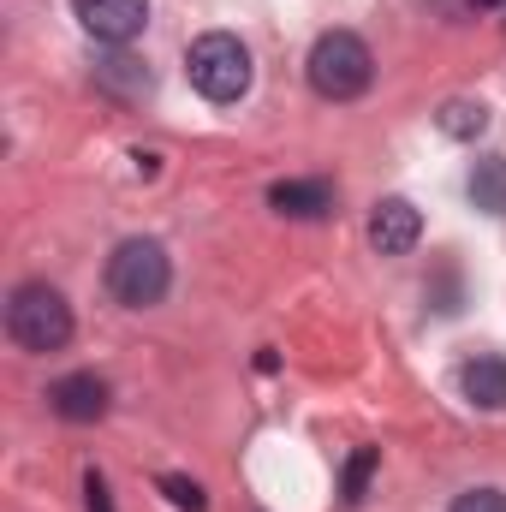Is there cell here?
Returning <instances> with one entry per match:
<instances>
[{"instance_id": "obj_1", "label": "cell", "mask_w": 506, "mask_h": 512, "mask_svg": "<svg viewBox=\"0 0 506 512\" xmlns=\"http://www.w3.org/2000/svg\"><path fill=\"white\" fill-rule=\"evenodd\" d=\"M185 78H191V90L203 102H239L251 90V48L239 36H227V30H209V36L191 42Z\"/></svg>"}, {"instance_id": "obj_2", "label": "cell", "mask_w": 506, "mask_h": 512, "mask_svg": "<svg viewBox=\"0 0 506 512\" xmlns=\"http://www.w3.org/2000/svg\"><path fill=\"white\" fill-rule=\"evenodd\" d=\"M370 78H376V60H370L364 36H352V30L316 36V48H310V90L322 102H352V96L370 90Z\"/></svg>"}, {"instance_id": "obj_3", "label": "cell", "mask_w": 506, "mask_h": 512, "mask_svg": "<svg viewBox=\"0 0 506 512\" xmlns=\"http://www.w3.org/2000/svg\"><path fill=\"white\" fill-rule=\"evenodd\" d=\"M6 334H12L18 352H60V346L72 340V304H66L54 286L30 280V286H18L12 304H6Z\"/></svg>"}, {"instance_id": "obj_4", "label": "cell", "mask_w": 506, "mask_h": 512, "mask_svg": "<svg viewBox=\"0 0 506 512\" xmlns=\"http://www.w3.org/2000/svg\"><path fill=\"white\" fill-rule=\"evenodd\" d=\"M173 286V262L155 239H126L120 251L108 256V292L126 304V310H149L161 304Z\"/></svg>"}, {"instance_id": "obj_5", "label": "cell", "mask_w": 506, "mask_h": 512, "mask_svg": "<svg viewBox=\"0 0 506 512\" xmlns=\"http://www.w3.org/2000/svg\"><path fill=\"white\" fill-rule=\"evenodd\" d=\"M72 12L96 42H114V48L149 24V0H72Z\"/></svg>"}, {"instance_id": "obj_6", "label": "cell", "mask_w": 506, "mask_h": 512, "mask_svg": "<svg viewBox=\"0 0 506 512\" xmlns=\"http://www.w3.org/2000/svg\"><path fill=\"white\" fill-rule=\"evenodd\" d=\"M417 239H423V215L405 197H381L376 215H370V245H376V256H405Z\"/></svg>"}, {"instance_id": "obj_7", "label": "cell", "mask_w": 506, "mask_h": 512, "mask_svg": "<svg viewBox=\"0 0 506 512\" xmlns=\"http://www.w3.org/2000/svg\"><path fill=\"white\" fill-rule=\"evenodd\" d=\"M48 405L66 417V423H96L108 411V382L102 376H66V382L48 387Z\"/></svg>"}, {"instance_id": "obj_8", "label": "cell", "mask_w": 506, "mask_h": 512, "mask_svg": "<svg viewBox=\"0 0 506 512\" xmlns=\"http://www.w3.org/2000/svg\"><path fill=\"white\" fill-rule=\"evenodd\" d=\"M268 203L280 215H292V221H322L334 209V191H328V179H280L268 191Z\"/></svg>"}, {"instance_id": "obj_9", "label": "cell", "mask_w": 506, "mask_h": 512, "mask_svg": "<svg viewBox=\"0 0 506 512\" xmlns=\"http://www.w3.org/2000/svg\"><path fill=\"white\" fill-rule=\"evenodd\" d=\"M459 382H465V399H471V405L506 411V358H471V364L459 370Z\"/></svg>"}, {"instance_id": "obj_10", "label": "cell", "mask_w": 506, "mask_h": 512, "mask_svg": "<svg viewBox=\"0 0 506 512\" xmlns=\"http://www.w3.org/2000/svg\"><path fill=\"white\" fill-rule=\"evenodd\" d=\"M471 203L483 215H506V155H483L471 167Z\"/></svg>"}, {"instance_id": "obj_11", "label": "cell", "mask_w": 506, "mask_h": 512, "mask_svg": "<svg viewBox=\"0 0 506 512\" xmlns=\"http://www.w3.org/2000/svg\"><path fill=\"white\" fill-rule=\"evenodd\" d=\"M435 126L447 131V137H459V143H471V137H483V131H489V108H483V102H465V96H453V102H441Z\"/></svg>"}, {"instance_id": "obj_12", "label": "cell", "mask_w": 506, "mask_h": 512, "mask_svg": "<svg viewBox=\"0 0 506 512\" xmlns=\"http://www.w3.org/2000/svg\"><path fill=\"white\" fill-rule=\"evenodd\" d=\"M376 465H381V453H376V447H358V453L346 459V477H340V495H346L352 507L364 501V489H370V477H376Z\"/></svg>"}, {"instance_id": "obj_13", "label": "cell", "mask_w": 506, "mask_h": 512, "mask_svg": "<svg viewBox=\"0 0 506 512\" xmlns=\"http://www.w3.org/2000/svg\"><path fill=\"white\" fill-rule=\"evenodd\" d=\"M102 84H108V90H149V72H143L137 60L120 54V60H108V66H102Z\"/></svg>"}, {"instance_id": "obj_14", "label": "cell", "mask_w": 506, "mask_h": 512, "mask_svg": "<svg viewBox=\"0 0 506 512\" xmlns=\"http://www.w3.org/2000/svg\"><path fill=\"white\" fill-rule=\"evenodd\" d=\"M161 495H167L179 512H203V489H197L191 477H161Z\"/></svg>"}, {"instance_id": "obj_15", "label": "cell", "mask_w": 506, "mask_h": 512, "mask_svg": "<svg viewBox=\"0 0 506 512\" xmlns=\"http://www.w3.org/2000/svg\"><path fill=\"white\" fill-rule=\"evenodd\" d=\"M453 512H506V495L501 489H465V495L453 501Z\"/></svg>"}, {"instance_id": "obj_16", "label": "cell", "mask_w": 506, "mask_h": 512, "mask_svg": "<svg viewBox=\"0 0 506 512\" xmlns=\"http://www.w3.org/2000/svg\"><path fill=\"white\" fill-rule=\"evenodd\" d=\"M84 507L114 512V495H108V477H102V471H84Z\"/></svg>"}]
</instances>
